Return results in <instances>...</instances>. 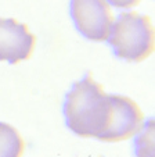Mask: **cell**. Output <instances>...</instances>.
<instances>
[{"instance_id":"3","label":"cell","mask_w":155,"mask_h":157,"mask_svg":"<svg viewBox=\"0 0 155 157\" xmlns=\"http://www.w3.org/2000/svg\"><path fill=\"white\" fill-rule=\"evenodd\" d=\"M69 14L76 31L91 42H105L114 14L105 0H71Z\"/></svg>"},{"instance_id":"1","label":"cell","mask_w":155,"mask_h":157,"mask_svg":"<svg viewBox=\"0 0 155 157\" xmlns=\"http://www.w3.org/2000/svg\"><path fill=\"white\" fill-rule=\"evenodd\" d=\"M65 125L80 138L120 142L135 136L144 127V114L127 96L107 95L100 83L85 74L65 95Z\"/></svg>"},{"instance_id":"6","label":"cell","mask_w":155,"mask_h":157,"mask_svg":"<svg viewBox=\"0 0 155 157\" xmlns=\"http://www.w3.org/2000/svg\"><path fill=\"white\" fill-rule=\"evenodd\" d=\"M105 2L118 9H132V7L137 6L141 0H105Z\"/></svg>"},{"instance_id":"2","label":"cell","mask_w":155,"mask_h":157,"mask_svg":"<svg viewBox=\"0 0 155 157\" xmlns=\"http://www.w3.org/2000/svg\"><path fill=\"white\" fill-rule=\"evenodd\" d=\"M107 42L116 59L140 63L155 49V32L151 18L136 11L120 13L112 22Z\"/></svg>"},{"instance_id":"4","label":"cell","mask_w":155,"mask_h":157,"mask_svg":"<svg viewBox=\"0 0 155 157\" xmlns=\"http://www.w3.org/2000/svg\"><path fill=\"white\" fill-rule=\"evenodd\" d=\"M36 36L28 27L14 18H0V61L18 64L31 59Z\"/></svg>"},{"instance_id":"5","label":"cell","mask_w":155,"mask_h":157,"mask_svg":"<svg viewBox=\"0 0 155 157\" xmlns=\"http://www.w3.org/2000/svg\"><path fill=\"white\" fill-rule=\"evenodd\" d=\"M25 142L14 127L0 122V157H22Z\"/></svg>"}]
</instances>
